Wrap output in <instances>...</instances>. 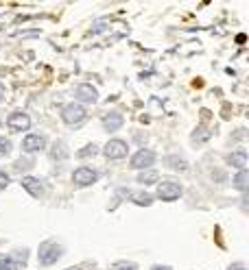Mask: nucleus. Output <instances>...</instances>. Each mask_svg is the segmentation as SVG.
I'll return each instance as SVG.
<instances>
[{"mask_svg":"<svg viewBox=\"0 0 249 270\" xmlns=\"http://www.w3.org/2000/svg\"><path fill=\"white\" fill-rule=\"evenodd\" d=\"M157 161V155H155V150H151V148H140V150H136L134 155H131V159H129V166L134 168V170H151V166Z\"/></svg>","mask_w":249,"mask_h":270,"instance_id":"obj_5","label":"nucleus"},{"mask_svg":"<svg viewBox=\"0 0 249 270\" xmlns=\"http://www.w3.org/2000/svg\"><path fill=\"white\" fill-rule=\"evenodd\" d=\"M225 163L229 168L236 170H247V150L245 148H236L225 157Z\"/></svg>","mask_w":249,"mask_h":270,"instance_id":"obj_12","label":"nucleus"},{"mask_svg":"<svg viewBox=\"0 0 249 270\" xmlns=\"http://www.w3.org/2000/svg\"><path fill=\"white\" fill-rule=\"evenodd\" d=\"M232 188L238 190L240 194L247 192V170H238V172L232 176Z\"/></svg>","mask_w":249,"mask_h":270,"instance_id":"obj_17","label":"nucleus"},{"mask_svg":"<svg viewBox=\"0 0 249 270\" xmlns=\"http://www.w3.org/2000/svg\"><path fill=\"white\" fill-rule=\"evenodd\" d=\"M7 127L11 133H26L31 129V116L22 109H16L7 116Z\"/></svg>","mask_w":249,"mask_h":270,"instance_id":"obj_6","label":"nucleus"},{"mask_svg":"<svg viewBox=\"0 0 249 270\" xmlns=\"http://www.w3.org/2000/svg\"><path fill=\"white\" fill-rule=\"evenodd\" d=\"M22 188L33 199H42L46 194V183L42 179H37V176H22Z\"/></svg>","mask_w":249,"mask_h":270,"instance_id":"obj_10","label":"nucleus"},{"mask_svg":"<svg viewBox=\"0 0 249 270\" xmlns=\"http://www.w3.org/2000/svg\"><path fill=\"white\" fill-rule=\"evenodd\" d=\"M48 157H50L52 161H64V159H68L70 153H68V146H66V142H64V140H57L55 144H52Z\"/></svg>","mask_w":249,"mask_h":270,"instance_id":"obj_14","label":"nucleus"},{"mask_svg":"<svg viewBox=\"0 0 249 270\" xmlns=\"http://www.w3.org/2000/svg\"><path fill=\"white\" fill-rule=\"evenodd\" d=\"M134 203L136 205H140V207H149V205H153V196H151L149 192H136L134 196Z\"/></svg>","mask_w":249,"mask_h":270,"instance_id":"obj_18","label":"nucleus"},{"mask_svg":"<svg viewBox=\"0 0 249 270\" xmlns=\"http://www.w3.org/2000/svg\"><path fill=\"white\" fill-rule=\"evenodd\" d=\"M164 161H166V168L177 170V172H186L188 170V161L183 155H168Z\"/></svg>","mask_w":249,"mask_h":270,"instance_id":"obj_15","label":"nucleus"},{"mask_svg":"<svg viewBox=\"0 0 249 270\" xmlns=\"http://www.w3.org/2000/svg\"><path fill=\"white\" fill-rule=\"evenodd\" d=\"M0 270H18V264L11 259V255H3L0 257Z\"/></svg>","mask_w":249,"mask_h":270,"instance_id":"obj_22","label":"nucleus"},{"mask_svg":"<svg viewBox=\"0 0 249 270\" xmlns=\"http://www.w3.org/2000/svg\"><path fill=\"white\" fill-rule=\"evenodd\" d=\"M96 181H98V170L92 168V166H81L72 172V186L79 188V190L94 186Z\"/></svg>","mask_w":249,"mask_h":270,"instance_id":"obj_4","label":"nucleus"},{"mask_svg":"<svg viewBox=\"0 0 249 270\" xmlns=\"http://www.w3.org/2000/svg\"><path fill=\"white\" fill-rule=\"evenodd\" d=\"M5 98H7V89H5V85H3V83H0V103H3V101H5Z\"/></svg>","mask_w":249,"mask_h":270,"instance_id":"obj_27","label":"nucleus"},{"mask_svg":"<svg viewBox=\"0 0 249 270\" xmlns=\"http://www.w3.org/2000/svg\"><path fill=\"white\" fill-rule=\"evenodd\" d=\"M155 194H157V199H160V201L173 203V201H177L183 194V186L179 181H175V179H162V181H157Z\"/></svg>","mask_w":249,"mask_h":270,"instance_id":"obj_3","label":"nucleus"},{"mask_svg":"<svg viewBox=\"0 0 249 270\" xmlns=\"http://www.w3.org/2000/svg\"><path fill=\"white\" fill-rule=\"evenodd\" d=\"M33 166H35V159H33V157H24V159H18L13 163V170H16V172H24V170H31Z\"/></svg>","mask_w":249,"mask_h":270,"instance_id":"obj_20","label":"nucleus"},{"mask_svg":"<svg viewBox=\"0 0 249 270\" xmlns=\"http://www.w3.org/2000/svg\"><path fill=\"white\" fill-rule=\"evenodd\" d=\"M9 186H11V174L5 172V170L0 168V192H3V190H7Z\"/></svg>","mask_w":249,"mask_h":270,"instance_id":"obj_23","label":"nucleus"},{"mask_svg":"<svg viewBox=\"0 0 249 270\" xmlns=\"http://www.w3.org/2000/svg\"><path fill=\"white\" fill-rule=\"evenodd\" d=\"M227 270H247V268L242 266V264H232V266H229Z\"/></svg>","mask_w":249,"mask_h":270,"instance_id":"obj_28","label":"nucleus"},{"mask_svg":"<svg viewBox=\"0 0 249 270\" xmlns=\"http://www.w3.org/2000/svg\"><path fill=\"white\" fill-rule=\"evenodd\" d=\"M234 140H245V129H238V131H236Z\"/></svg>","mask_w":249,"mask_h":270,"instance_id":"obj_26","label":"nucleus"},{"mask_svg":"<svg viewBox=\"0 0 249 270\" xmlns=\"http://www.w3.org/2000/svg\"><path fill=\"white\" fill-rule=\"evenodd\" d=\"M88 120V109L79 103H68L61 107V122L66 127H79Z\"/></svg>","mask_w":249,"mask_h":270,"instance_id":"obj_2","label":"nucleus"},{"mask_svg":"<svg viewBox=\"0 0 249 270\" xmlns=\"http://www.w3.org/2000/svg\"><path fill=\"white\" fill-rule=\"evenodd\" d=\"M46 144H48V140H46L44 133H26L22 137V150H24L26 155H33V153L44 150Z\"/></svg>","mask_w":249,"mask_h":270,"instance_id":"obj_9","label":"nucleus"},{"mask_svg":"<svg viewBox=\"0 0 249 270\" xmlns=\"http://www.w3.org/2000/svg\"><path fill=\"white\" fill-rule=\"evenodd\" d=\"M136 181L140 186H153V183L160 181V174H157V170H142V172H138Z\"/></svg>","mask_w":249,"mask_h":270,"instance_id":"obj_16","label":"nucleus"},{"mask_svg":"<svg viewBox=\"0 0 249 270\" xmlns=\"http://www.w3.org/2000/svg\"><path fill=\"white\" fill-rule=\"evenodd\" d=\"M129 153V144L120 140V137H111V140L103 146V155L107 157L109 161H118V159H125Z\"/></svg>","mask_w":249,"mask_h":270,"instance_id":"obj_7","label":"nucleus"},{"mask_svg":"<svg viewBox=\"0 0 249 270\" xmlns=\"http://www.w3.org/2000/svg\"><path fill=\"white\" fill-rule=\"evenodd\" d=\"M11 150H13L11 140H9V137H5V135H0V159L9 157V155H11Z\"/></svg>","mask_w":249,"mask_h":270,"instance_id":"obj_21","label":"nucleus"},{"mask_svg":"<svg viewBox=\"0 0 249 270\" xmlns=\"http://www.w3.org/2000/svg\"><path fill=\"white\" fill-rule=\"evenodd\" d=\"M75 98L79 105H96L98 103V89L90 83H79L75 87Z\"/></svg>","mask_w":249,"mask_h":270,"instance_id":"obj_8","label":"nucleus"},{"mask_svg":"<svg viewBox=\"0 0 249 270\" xmlns=\"http://www.w3.org/2000/svg\"><path fill=\"white\" fill-rule=\"evenodd\" d=\"M66 270H77V268H66Z\"/></svg>","mask_w":249,"mask_h":270,"instance_id":"obj_31","label":"nucleus"},{"mask_svg":"<svg viewBox=\"0 0 249 270\" xmlns=\"http://www.w3.org/2000/svg\"><path fill=\"white\" fill-rule=\"evenodd\" d=\"M210 137H212V129L208 124H199V127H195L193 135H190V144L193 146H201V144L210 142Z\"/></svg>","mask_w":249,"mask_h":270,"instance_id":"obj_13","label":"nucleus"},{"mask_svg":"<svg viewBox=\"0 0 249 270\" xmlns=\"http://www.w3.org/2000/svg\"><path fill=\"white\" fill-rule=\"evenodd\" d=\"M13 255H18V257H11L13 261H18V264H26V259H29V257H26V255H29V251H26V248H22V251H16Z\"/></svg>","mask_w":249,"mask_h":270,"instance_id":"obj_24","label":"nucleus"},{"mask_svg":"<svg viewBox=\"0 0 249 270\" xmlns=\"http://www.w3.org/2000/svg\"><path fill=\"white\" fill-rule=\"evenodd\" d=\"M96 153H98V146L92 142V144H85L81 150H77V157H79V159H88V157H94Z\"/></svg>","mask_w":249,"mask_h":270,"instance_id":"obj_19","label":"nucleus"},{"mask_svg":"<svg viewBox=\"0 0 249 270\" xmlns=\"http://www.w3.org/2000/svg\"><path fill=\"white\" fill-rule=\"evenodd\" d=\"M151 270H170V268H168V266H153Z\"/></svg>","mask_w":249,"mask_h":270,"instance_id":"obj_29","label":"nucleus"},{"mask_svg":"<svg viewBox=\"0 0 249 270\" xmlns=\"http://www.w3.org/2000/svg\"><path fill=\"white\" fill-rule=\"evenodd\" d=\"M64 255V246L59 244L57 240H44L42 244L37 246V261L39 266H52L61 259Z\"/></svg>","mask_w":249,"mask_h":270,"instance_id":"obj_1","label":"nucleus"},{"mask_svg":"<svg viewBox=\"0 0 249 270\" xmlns=\"http://www.w3.org/2000/svg\"><path fill=\"white\" fill-rule=\"evenodd\" d=\"M103 129L107 131V133H116L118 129H122V124H125V116L120 114V111H107V114L103 116Z\"/></svg>","mask_w":249,"mask_h":270,"instance_id":"obj_11","label":"nucleus"},{"mask_svg":"<svg viewBox=\"0 0 249 270\" xmlns=\"http://www.w3.org/2000/svg\"><path fill=\"white\" fill-rule=\"evenodd\" d=\"M111 270H138V266L131 264V261H120V264H116Z\"/></svg>","mask_w":249,"mask_h":270,"instance_id":"obj_25","label":"nucleus"},{"mask_svg":"<svg viewBox=\"0 0 249 270\" xmlns=\"http://www.w3.org/2000/svg\"><path fill=\"white\" fill-rule=\"evenodd\" d=\"M0 127H3V118H0Z\"/></svg>","mask_w":249,"mask_h":270,"instance_id":"obj_30","label":"nucleus"}]
</instances>
